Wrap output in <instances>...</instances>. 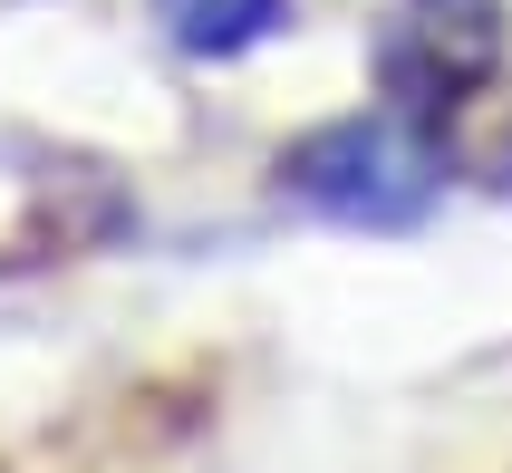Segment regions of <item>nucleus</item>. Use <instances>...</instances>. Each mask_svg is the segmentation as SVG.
I'll return each instance as SVG.
<instances>
[{
	"label": "nucleus",
	"mask_w": 512,
	"mask_h": 473,
	"mask_svg": "<svg viewBox=\"0 0 512 473\" xmlns=\"http://www.w3.org/2000/svg\"><path fill=\"white\" fill-rule=\"evenodd\" d=\"M290 194L329 213V223H368V232H397V223H426L435 194H445V155L416 116H339L319 126L300 155H290Z\"/></svg>",
	"instance_id": "f257e3e1"
},
{
	"label": "nucleus",
	"mask_w": 512,
	"mask_h": 473,
	"mask_svg": "<svg viewBox=\"0 0 512 473\" xmlns=\"http://www.w3.org/2000/svg\"><path fill=\"white\" fill-rule=\"evenodd\" d=\"M503 68V0H397L377 20V87L387 107L435 126Z\"/></svg>",
	"instance_id": "f03ea898"
},
{
	"label": "nucleus",
	"mask_w": 512,
	"mask_h": 473,
	"mask_svg": "<svg viewBox=\"0 0 512 473\" xmlns=\"http://www.w3.org/2000/svg\"><path fill=\"white\" fill-rule=\"evenodd\" d=\"M290 0H155V20H165L174 49H194V58H242L252 39H271L281 29Z\"/></svg>",
	"instance_id": "7ed1b4c3"
}]
</instances>
